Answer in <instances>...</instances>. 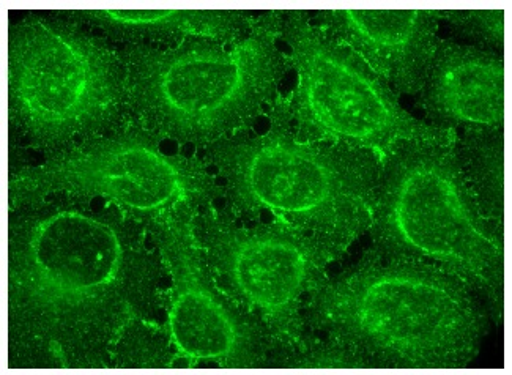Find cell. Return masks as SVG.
<instances>
[{
  "label": "cell",
  "instance_id": "obj_14",
  "mask_svg": "<svg viewBox=\"0 0 512 375\" xmlns=\"http://www.w3.org/2000/svg\"><path fill=\"white\" fill-rule=\"evenodd\" d=\"M454 152L481 215L503 231L505 221V133L457 131Z\"/></svg>",
  "mask_w": 512,
  "mask_h": 375
},
{
  "label": "cell",
  "instance_id": "obj_1",
  "mask_svg": "<svg viewBox=\"0 0 512 375\" xmlns=\"http://www.w3.org/2000/svg\"><path fill=\"white\" fill-rule=\"evenodd\" d=\"M57 196L10 205V368H111L163 308V259L119 205Z\"/></svg>",
  "mask_w": 512,
  "mask_h": 375
},
{
  "label": "cell",
  "instance_id": "obj_5",
  "mask_svg": "<svg viewBox=\"0 0 512 375\" xmlns=\"http://www.w3.org/2000/svg\"><path fill=\"white\" fill-rule=\"evenodd\" d=\"M8 117L24 149L54 155L130 127L122 52L62 13L8 27Z\"/></svg>",
  "mask_w": 512,
  "mask_h": 375
},
{
  "label": "cell",
  "instance_id": "obj_10",
  "mask_svg": "<svg viewBox=\"0 0 512 375\" xmlns=\"http://www.w3.org/2000/svg\"><path fill=\"white\" fill-rule=\"evenodd\" d=\"M182 202L145 223L169 276V331L180 357L221 368L268 366L273 350L260 320L219 286L194 234V212Z\"/></svg>",
  "mask_w": 512,
  "mask_h": 375
},
{
  "label": "cell",
  "instance_id": "obj_11",
  "mask_svg": "<svg viewBox=\"0 0 512 375\" xmlns=\"http://www.w3.org/2000/svg\"><path fill=\"white\" fill-rule=\"evenodd\" d=\"M418 100L431 123L454 133L505 128L503 54L440 40Z\"/></svg>",
  "mask_w": 512,
  "mask_h": 375
},
{
  "label": "cell",
  "instance_id": "obj_7",
  "mask_svg": "<svg viewBox=\"0 0 512 375\" xmlns=\"http://www.w3.org/2000/svg\"><path fill=\"white\" fill-rule=\"evenodd\" d=\"M281 40L297 73L287 108L308 133L368 150L382 166L401 142L456 138L405 111L382 76L311 13L282 12Z\"/></svg>",
  "mask_w": 512,
  "mask_h": 375
},
{
  "label": "cell",
  "instance_id": "obj_2",
  "mask_svg": "<svg viewBox=\"0 0 512 375\" xmlns=\"http://www.w3.org/2000/svg\"><path fill=\"white\" fill-rule=\"evenodd\" d=\"M489 308L464 279L374 251L312 295L306 330L353 350L369 368H467L489 335Z\"/></svg>",
  "mask_w": 512,
  "mask_h": 375
},
{
  "label": "cell",
  "instance_id": "obj_9",
  "mask_svg": "<svg viewBox=\"0 0 512 375\" xmlns=\"http://www.w3.org/2000/svg\"><path fill=\"white\" fill-rule=\"evenodd\" d=\"M194 234L219 286L260 320L276 353L306 341V309L331 257L286 224L197 207ZM275 353V355H276Z\"/></svg>",
  "mask_w": 512,
  "mask_h": 375
},
{
  "label": "cell",
  "instance_id": "obj_8",
  "mask_svg": "<svg viewBox=\"0 0 512 375\" xmlns=\"http://www.w3.org/2000/svg\"><path fill=\"white\" fill-rule=\"evenodd\" d=\"M57 194L112 202L145 224L182 202L213 204L219 185L204 160L169 155L130 125L10 171V205Z\"/></svg>",
  "mask_w": 512,
  "mask_h": 375
},
{
  "label": "cell",
  "instance_id": "obj_3",
  "mask_svg": "<svg viewBox=\"0 0 512 375\" xmlns=\"http://www.w3.org/2000/svg\"><path fill=\"white\" fill-rule=\"evenodd\" d=\"M267 114V130L249 128L205 147L204 161L221 179L219 196L235 215L270 213L338 259L369 232L382 163L368 150L300 130L287 101Z\"/></svg>",
  "mask_w": 512,
  "mask_h": 375
},
{
  "label": "cell",
  "instance_id": "obj_4",
  "mask_svg": "<svg viewBox=\"0 0 512 375\" xmlns=\"http://www.w3.org/2000/svg\"><path fill=\"white\" fill-rule=\"evenodd\" d=\"M282 12L257 16L235 40L183 38L123 49L128 97L138 127L205 149L254 127L278 101L290 68L279 48Z\"/></svg>",
  "mask_w": 512,
  "mask_h": 375
},
{
  "label": "cell",
  "instance_id": "obj_15",
  "mask_svg": "<svg viewBox=\"0 0 512 375\" xmlns=\"http://www.w3.org/2000/svg\"><path fill=\"white\" fill-rule=\"evenodd\" d=\"M438 19L448 21L449 27L470 40L468 45L503 54L505 48V12H435Z\"/></svg>",
  "mask_w": 512,
  "mask_h": 375
},
{
  "label": "cell",
  "instance_id": "obj_13",
  "mask_svg": "<svg viewBox=\"0 0 512 375\" xmlns=\"http://www.w3.org/2000/svg\"><path fill=\"white\" fill-rule=\"evenodd\" d=\"M79 24H89L125 46L174 45L183 38L231 41L248 34L257 16L243 12H131L82 10L60 12Z\"/></svg>",
  "mask_w": 512,
  "mask_h": 375
},
{
  "label": "cell",
  "instance_id": "obj_6",
  "mask_svg": "<svg viewBox=\"0 0 512 375\" xmlns=\"http://www.w3.org/2000/svg\"><path fill=\"white\" fill-rule=\"evenodd\" d=\"M369 232L375 251L445 268L464 279L492 314H503V231L479 212L454 141L397 145L383 163Z\"/></svg>",
  "mask_w": 512,
  "mask_h": 375
},
{
  "label": "cell",
  "instance_id": "obj_12",
  "mask_svg": "<svg viewBox=\"0 0 512 375\" xmlns=\"http://www.w3.org/2000/svg\"><path fill=\"white\" fill-rule=\"evenodd\" d=\"M328 32L346 41L394 93L418 97L438 38L435 12H322Z\"/></svg>",
  "mask_w": 512,
  "mask_h": 375
}]
</instances>
